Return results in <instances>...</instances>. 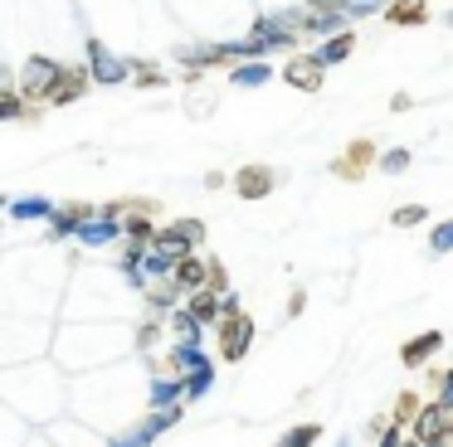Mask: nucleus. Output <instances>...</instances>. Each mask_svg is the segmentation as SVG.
I'll return each mask as SVG.
<instances>
[{
  "mask_svg": "<svg viewBox=\"0 0 453 447\" xmlns=\"http://www.w3.org/2000/svg\"><path fill=\"white\" fill-rule=\"evenodd\" d=\"M449 423H453V408H443L439 398H434V404H424L419 413H414V423H410V437H419V443H434V437H439Z\"/></svg>",
  "mask_w": 453,
  "mask_h": 447,
  "instance_id": "nucleus-6",
  "label": "nucleus"
},
{
  "mask_svg": "<svg viewBox=\"0 0 453 447\" xmlns=\"http://www.w3.org/2000/svg\"><path fill=\"white\" fill-rule=\"evenodd\" d=\"M283 83L297 87V93H322L326 64L317 54H297V58H288V64H283Z\"/></svg>",
  "mask_w": 453,
  "mask_h": 447,
  "instance_id": "nucleus-3",
  "label": "nucleus"
},
{
  "mask_svg": "<svg viewBox=\"0 0 453 447\" xmlns=\"http://www.w3.org/2000/svg\"><path fill=\"white\" fill-rule=\"evenodd\" d=\"M171 233H176L186 248H196V243H205V224L200 219H180V224H171Z\"/></svg>",
  "mask_w": 453,
  "mask_h": 447,
  "instance_id": "nucleus-16",
  "label": "nucleus"
},
{
  "mask_svg": "<svg viewBox=\"0 0 453 447\" xmlns=\"http://www.w3.org/2000/svg\"><path fill=\"white\" fill-rule=\"evenodd\" d=\"M312 443H322V423H297L293 433H283L273 447H312Z\"/></svg>",
  "mask_w": 453,
  "mask_h": 447,
  "instance_id": "nucleus-12",
  "label": "nucleus"
},
{
  "mask_svg": "<svg viewBox=\"0 0 453 447\" xmlns=\"http://www.w3.org/2000/svg\"><path fill=\"white\" fill-rule=\"evenodd\" d=\"M424 408V398L414 394V389H404V394H395V408H390V423H400V428H410L414 423V413Z\"/></svg>",
  "mask_w": 453,
  "mask_h": 447,
  "instance_id": "nucleus-11",
  "label": "nucleus"
},
{
  "mask_svg": "<svg viewBox=\"0 0 453 447\" xmlns=\"http://www.w3.org/2000/svg\"><path fill=\"white\" fill-rule=\"evenodd\" d=\"M449 248H453V219H443L439 229L429 233V253L439 258V253H449Z\"/></svg>",
  "mask_w": 453,
  "mask_h": 447,
  "instance_id": "nucleus-18",
  "label": "nucleus"
},
{
  "mask_svg": "<svg viewBox=\"0 0 453 447\" xmlns=\"http://www.w3.org/2000/svg\"><path fill=\"white\" fill-rule=\"evenodd\" d=\"M303 307H307V292H293L288 297V316H303Z\"/></svg>",
  "mask_w": 453,
  "mask_h": 447,
  "instance_id": "nucleus-21",
  "label": "nucleus"
},
{
  "mask_svg": "<svg viewBox=\"0 0 453 447\" xmlns=\"http://www.w3.org/2000/svg\"><path fill=\"white\" fill-rule=\"evenodd\" d=\"M234 83H244V87L268 83V64H244V68H234Z\"/></svg>",
  "mask_w": 453,
  "mask_h": 447,
  "instance_id": "nucleus-19",
  "label": "nucleus"
},
{
  "mask_svg": "<svg viewBox=\"0 0 453 447\" xmlns=\"http://www.w3.org/2000/svg\"><path fill=\"white\" fill-rule=\"evenodd\" d=\"M205 292H215V297L229 292V272L219 268V262H205Z\"/></svg>",
  "mask_w": 453,
  "mask_h": 447,
  "instance_id": "nucleus-17",
  "label": "nucleus"
},
{
  "mask_svg": "<svg viewBox=\"0 0 453 447\" xmlns=\"http://www.w3.org/2000/svg\"><path fill=\"white\" fill-rule=\"evenodd\" d=\"M176 287H186V292H200V287H205V262H200L196 253L176 258Z\"/></svg>",
  "mask_w": 453,
  "mask_h": 447,
  "instance_id": "nucleus-10",
  "label": "nucleus"
},
{
  "mask_svg": "<svg viewBox=\"0 0 453 447\" xmlns=\"http://www.w3.org/2000/svg\"><path fill=\"white\" fill-rule=\"evenodd\" d=\"M404 447H424V443H419V437H410V433H404Z\"/></svg>",
  "mask_w": 453,
  "mask_h": 447,
  "instance_id": "nucleus-23",
  "label": "nucleus"
},
{
  "mask_svg": "<svg viewBox=\"0 0 453 447\" xmlns=\"http://www.w3.org/2000/svg\"><path fill=\"white\" fill-rule=\"evenodd\" d=\"M410 102H414L410 93H395V97H390V112H410Z\"/></svg>",
  "mask_w": 453,
  "mask_h": 447,
  "instance_id": "nucleus-22",
  "label": "nucleus"
},
{
  "mask_svg": "<svg viewBox=\"0 0 453 447\" xmlns=\"http://www.w3.org/2000/svg\"><path fill=\"white\" fill-rule=\"evenodd\" d=\"M375 161H380L375 141H371V136H356V141L332 161V175H336V180H351V185H356V180H365V175H371V165H375Z\"/></svg>",
  "mask_w": 453,
  "mask_h": 447,
  "instance_id": "nucleus-2",
  "label": "nucleus"
},
{
  "mask_svg": "<svg viewBox=\"0 0 453 447\" xmlns=\"http://www.w3.org/2000/svg\"><path fill=\"white\" fill-rule=\"evenodd\" d=\"M410 161H414V155L404 151V146H390V151H380V161H375V165H380L385 175H404V170H410Z\"/></svg>",
  "mask_w": 453,
  "mask_h": 447,
  "instance_id": "nucleus-14",
  "label": "nucleus"
},
{
  "mask_svg": "<svg viewBox=\"0 0 453 447\" xmlns=\"http://www.w3.org/2000/svg\"><path fill=\"white\" fill-rule=\"evenodd\" d=\"M351 49H356V34H351V29H336V34L317 49V58L332 68V64H346V58H351Z\"/></svg>",
  "mask_w": 453,
  "mask_h": 447,
  "instance_id": "nucleus-9",
  "label": "nucleus"
},
{
  "mask_svg": "<svg viewBox=\"0 0 453 447\" xmlns=\"http://www.w3.org/2000/svg\"><path fill=\"white\" fill-rule=\"evenodd\" d=\"M190 316H196V321H219V297H215V292H205V287H200L196 292V297H190Z\"/></svg>",
  "mask_w": 453,
  "mask_h": 447,
  "instance_id": "nucleus-13",
  "label": "nucleus"
},
{
  "mask_svg": "<svg viewBox=\"0 0 453 447\" xmlns=\"http://www.w3.org/2000/svg\"><path fill=\"white\" fill-rule=\"evenodd\" d=\"M254 345V321L234 307V297H219V360L225 365H239Z\"/></svg>",
  "mask_w": 453,
  "mask_h": 447,
  "instance_id": "nucleus-1",
  "label": "nucleus"
},
{
  "mask_svg": "<svg viewBox=\"0 0 453 447\" xmlns=\"http://www.w3.org/2000/svg\"><path fill=\"white\" fill-rule=\"evenodd\" d=\"M439 350H443V330H424V336H414V340H404V345H400V365L419 369V365H429Z\"/></svg>",
  "mask_w": 453,
  "mask_h": 447,
  "instance_id": "nucleus-7",
  "label": "nucleus"
},
{
  "mask_svg": "<svg viewBox=\"0 0 453 447\" xmlns=\"http://www.w3.org/2000/svg\"><path fill=\"white\" fill-rule=\"evenodd\" d=\"M424 219H429V209H424V204H400V209L390 214L395 229H414V224H424Z\"/></svg>",
  "mask_w": 453,
  "mask_h": 447,
  "instance_id": "nucleus-15",
  "label": "nucleus"
},
{
  "mask_svg": "<svg viewBox=\"0 0 453 447\" xmlns=\"http://www.w3.org/2000/svg\"><path fill=\"white\" fill-rule=\"evenodd\" d=\"M273 185H278V170H273V165H244V170L234 175L239 200H264V194H273Z\"/></svg>",
  "mask_w": 453,
  "mask_h": 447,
  "instance_id": "nucleus-5",
  "label": "nucleus"
},
{
  "mask_svg": "<svg viewBox=\"0 0 453 447\" xmlns=\"http://www.w3.org/2000/svg\"><path fill=\"white\" fill-rule=\"evenodd\" d=\"M449 25H453V10H449Z\"/></svg>",
  "mask_w": 453,
  "mask_h": 447,
  "instance_id": "nucleus-24",
  "label": "nucleus"
},
{
  "mask_svg": "<svg viewBox=\"0 0 453 447\" xmlns=\"http://www.w3.org/2000/svg\"><path fill=\"white\" fill-rule=\"evenodd\" d=\"M424 19H429V0H385V25L419 29Z\"/></svg>",
  "mask_w": 453,
  "mask_h": 447,
  "instance_id": "nucleus-8",
  "label": "nucleus"
},
{
  "mask_svg": "<svg viewBox=\"0 0 453 447\" xmlns=\"http://www.w3.org/2000/svg\"><path fill=\"white\" fill-rule=\"evenodd\" d=\"M439 404L453 408V369H443V379H439Z\"/></svg>",
  "mask_w": 453,
  "mask_h": 447,
  "instance_id": "nucleus-20",
  "label": "nucleus"
},
{
  "mask_svg": "<svg viewBox=\"0 0 453 447\" xmlns=\"http://www.w3.org/2000/svg\"><path fill=\"white\" fill-rule=\"evenodd\" d=\"M83 93H88V68H83V64H69V68H64V64H59V73H54V83H50V93H44V102L69 107V102H79Z\"/></svg>",
  "mask_w": 453,
  "mask_h": 447,
  "instance_id": "nucleus-4",
  "label": "nucleus"
}]
</instances>
